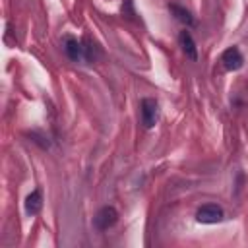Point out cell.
<instances>
[{"mask_svg": "<svg viewBox=\"0 0 248 248\" xmlns=\"http://www.w3.org/2000/svg\"><path fill=\"white\" fill-rule=\"evenodd\" d=\"M221 64H223V68L229 70V72L240 70V68L244 66V56H242L240 48H238V46H229V48H225L223 54H221Z\"/></svg>", "mask_w": 248, "mask_h": 248, "instance_id": "277c9868", "label": "cell"}, {"mask_svg": "<svg viewBox=\"0 0 248 248\" xmlns=\"http://www.w3.org/2000/svg\"><path fill=\"white\" fill-rule=\"evenodd\" d=\"M140 112H141V124L143 128H153L159 120V103L155 99H141L140 103Z\"/></svg>", "mask_w": 248, "mask_h": 248, "instance_id": "6da1fadb", "label": "cell"}, {"mask_svg": "<svg viewBox=\"0 0 248 248\" xmlns=\"http://www.w3.org/2000/svg\"><path fill=\"white\" fill-rule=\"evenodd\" d=\"M225 217L223 209L215 203H207V205H202L198 211H196V219L198 223H203V225H215V223H221Z\"/></svg>", "mask_w": 248, "mask_h": 248, "instance_id": "3957f363", "label": "cell"}, {"mask_svg": "<svg viewBox=\"0 0 248 248\" xmlns=\"http://www.w3.org/2000/svg\"><path fill=\"white\" fill-rule=\"evenodd\" d=\"M178 43H180V48H182V52L186 54V58H190V60H196V58H198L196 43H194V39H192V35H190L188 31H180Z\"/></svg>", "mask_w": 248, "mask_h": 248, "instance_id": "8992f818", "label": "cell"}, {"mask_svg": "<svg viewBox=\"0 0 248 248\" xmlns=\"http://www.w3.org/2000/svg\"><path fill=\"white\" fill-rule=\"evenodd\" d=\"M116 221H118V211L112 205H103L93 217V223H95L97 231H108Z\"/></svg>", "mask_w": 248, "mask_h": 248, "instance_id": "7a4b0ae2", "label": "cell"}, {"mask_svg": "<svg viewBox=\"0 0 248 248\" xmlns=\"http://www.w3.org/2000/svg\"><path fill=\"white\" fill-rule=\"evenodd\" d=\"M169 10H170V14H172L180 23H184V25H194V16H192L186 8H182L180 4L170 2V4H169Z\"/></svg>", "mask_w": 248, "mask_h": 248, "instance_id": "ba28073f", "label": "cell"}, {"mask_svg": "<svg viewBox=\"0 0 248 248\" xmlns=\"http://www.w3.org/2000/svg\"><path fill=\"white\" fill-rule=\"evenodd\" d=\"M64 52L74 62H79V60L85 58V46H83V43L78 41L76 37H70V35L64 37Z\"/></svg>", "mask_w": 248, "mask_h": 248, "instance_id": "5b68a950", "label": "cell"}, {"mask_svg": "<svg viewBox=\"0 0 248 248\" xmlns=\"http://www.w3.org/2000/svg\"><path fill=\"white\" fill-rule=\"evenodd\" d=\"M43 207V196H41V190H33L27 198H25V211L29 215H37Z\"/></svg>", "mask_w": 248, "mask_h": 248, "instance_id": "52a82bcc", "label": "cell"}]
</instances>
